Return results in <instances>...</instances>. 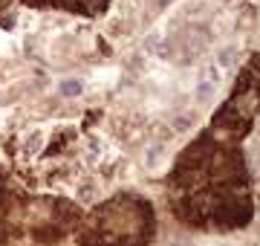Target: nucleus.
Here are the masks:
<instances>
[{
    "label": "nucleus",
    "instance_id": "1",
    "mask_svg": "<svg viewBox=\"0 0 260 246\" xmlns=\"http://www.w3.org/2000/svg\"><path fill=\"white\" fill-rule=\"evenodd\" d=\"M217 87H220V67L211 64L203 70V78H200V84H197V102H208L214 93H217Z\"/></svg>",
    "mask_w": 260,
    "mask_h": 246
},
{
    "label": "nucleus",
    "instance_id": "2",
    "mask_svg": "<svg viewBox=\"0 0 260 246\" xmlns=\"http://www.w3.org/2000/svg\"><path fill=\"white\" fill-rule=\"evenodd\" d=\"M81 90H84V84L78 81V78H67L64 84H61V93L64 96H78Z\"/></svg>",
    "mask_w": 260,
    "mask_h": 246
}]
</instances>
